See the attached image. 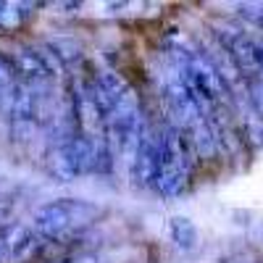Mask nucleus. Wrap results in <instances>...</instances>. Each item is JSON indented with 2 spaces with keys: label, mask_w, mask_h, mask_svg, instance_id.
<instances>
[{
  "label": "nucleus",
  "mask_w": 263,
  "mask_h": 263,
  "mask_svg": "<svg viewBox=\"0 0 263 263\" xmlns=\"http://www.w3.org/2000/svg\"><path fill=\"white\" fill-rule=\"evenodd\" d=\"M92 218H95L92 205L82 200H61V203L42 205L32 218V229L42 239H63L66 234L87 227Z\"/></svg>",
  "instance_id": "obj_2"
},
{
  "label": "nucleus",
  "mask_w": 263,
  "mask_h": 263,
  "mask_svg": "<svg viewBox=\"0 0 263 263\" xmlns=\"http://www.w3.org/2000/svg\"><path fill=\"white\" fill-rule=\"evenodd\" d=\"M21 11H18V6H3V13H0V29H16L18 24H21Z\"/></svg>",
  "instance_id": "obj_11"
},
{
  "label": "nucleus",
  "mask_w": 263,
  "mask_h": 263,
  "mask_svg": "<svg viewBox=\"0 0 263 263\" xmlns=\"http://www.w3.org/2000/svg\"><path fill=\"white\" fill-rule=\"evenodd\" d=\"M242 132H245V140L253 147H263V119L253 111V108L242 116Z\"/></svg>",
  "instance_id": "obj_9"
},
{
  "label": "nucleus",
  "mask_w": 263,
  "mask_h": 263,
  "mask_svg": "<svg viewBox=\"0 0 263 263\" xmlns=\"http://www.w3.org/2000/svg\"><path fill=\"white\" fill-rule=\"evenodd\" d=\"M92 168H95V147L87 135L63 140L50 153V171L63 182L82 177V174H90Z\"/></svg>",
  "instance_id": "obj_3"
},
{
  "label": "nucleus",
  "mask_w": 263,
  "mask_h": 263,
  "mask_svg": "<svg viewBox=\"0 0 263 263\" xmlns=\"http://www.w3.org/2000/svg\"><path fill=\"white\" fill-rule=\"evenodd\" d=\"M0 260H3V248H0Z\"/></svg>",
  "instance_id": "obj_13"
},
{
  "label": "nucleus",
  "mask_w": 263,
  "mask_h": 263,
  "mask_svg": "<svg viewBox=\"0 0 263 263\" xmlns=\"http://www.w3.org/2000/svg\"><path fill=\"white\" fill-rule=\"evenodd\" d=\"M8 84H13V82H11V66L0 58V90H3V87H8Z\"/></svg>",
  "instance_id": "obj_12"
},
{
  "label": "nucleus",
  "mask_w": 263,
  "mask_h": 263,
  "mask_svg": "<svg viewBox=\"0 0 263 263\" xmlns=\"http://www.w3.org/2000/svg\"><path fill=\"white\" fill-rule=\"evenodd\" d=\"M3 6H6V3H0V13H3Z\"/></svg>",
  "instance_id": "obj_14"
},
{
  "label": "nucleus",
  "mask_w": 263,
  "mask_h": 263,
  "mask_svg": "<svg viewBox=\"0 0 263 263\" xmlns=\"http://www.w3.org/2000/svg\"><path fill=\"white\" fill-rule=\"evenodd\" d=\"M213 29H216L213 32L216 42L234 58V63L242 69V74L248 79L263 77V63H260V53H258V45H255V37L245 34L242 29H237L232 24H216Z\"/></svg>",
  "instance_id": "obj_4"
},
{
  "label": "nucleus",
  "mask_w": 263,
  "mask_h": 263,
  "mask_svg": "<svg viewBox=\"0 0 263 263\" xmlns=\"http://www.w3.org/2000/svg\"><path fill=\"white\" fill-rule=\"evenodd\" d=\"M161 140H163V161H161V174L156 179V190L163 197H177L179 192H184L192 171L190 142L179 126H168L161 135Z\"/></svg>",
  "instance_id": "obj_1"
},
{
  "label": "nucleus",
  "mask_w": 263,
  "mask_h": 263,
  "mask_svg": "<svg viewBox=\"0 0 263 263\" xmlns=\"http://www.w3.org/2000/svg\"><path fill=\"white\" fill-rule=\"evenodd\" d=\"M161 161H163V140L156 132L147 129L140 142L137 156H135V163L129 168L132 182L137 187H156V179L161 174Z\"/></svg>",
  "instance_id": "obj_5"
},
{
  "label": "nucleus",
  "mask_w": 263,
  "mask_h": 263,
  "mask_svg": "<svg viewBox=\"0 0 263 263\" xmlns=\"http://www.w3.org/2000/svg\"><path fill=\"white\" fill-rule=\"evenodd\" d=\"M248 103L250 108L263 119V77L248 79Z\"/></svg>",
  "instance_id": "obj_10"
},
{
  "label": "nucleus",
  "mask_w": 263,
  "mask_h": 263,
  "mask_svg": "<svg viewBox=\"0 0 263 263\" xmlns=\"http://www.w3.org/2000/svg\"><path fill=\"white\" fill-rule=\"evenodd\" d=\"M0 98H3V95H0Z\"/></svg>",
  "instance_id": "obj_15"
},
{
  "label": "nucleus",
  "mask_w": 263,
  "mask_h": 263,
  "mask_svg": "<svg viewBox=\"0 0 263 263\" xmlns=\"http://www.w3.org/2000/svg\"><path fill=\"white\" fill-rule=\"evenodd\" d=\"M168 239L174 242L177 250L187 253L197 242V229H195V224L190 221L187 216H171L168 218Z\"/></svg>",
  "instance_id": "obj_8"
},
{
  "label": "nucleus",
  "mask_w": 263,
  "mask_h": 263,
  "mask_svg": "<svg viewBox=\"0 0 263 263\" xmlns=\"http://www.w3.org/2000/svg\"><path fill=\"white\" fill-rule=\"evenodd\" d=\"M0 248H3V255L11 260H29L42 248V237L24 224H11L0 234Z\"/></svg>",
  "instance_id": "obj_6"
},
{
  "label": "nucleus",
  "mask_w": 263,
  "mask_h": 263,
  "mask_svg": "<svg viewBox=\"0 0 263 263\" xmlns=\"http://www.w3.org/2000/svg\"><path fill=\"white\" fill-rule=\"evenodd\" d=\"M3 100V108L8 119L13 121V126L18 124H32L34 121V114H37V105H34V95L29 90V84L24 82H13L6 87V95L0 98Z\"/></svg>",
  "instance_id": "obj_7"
}]
</instances>
